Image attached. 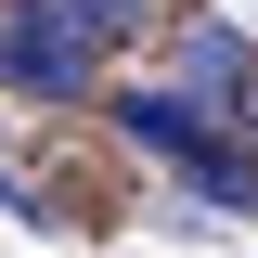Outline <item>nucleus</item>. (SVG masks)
I'll list each match as a JSON object with an SVG mask.
<instances>
[{
    "instance_id": "nucleus-3",
    "label": "nucleus",
    "mask_w": 258,
    "mask_h": 258,
    "mask_svg": "<svg viewBox=\"0 0 258 258\" xmlns=\"http://www.w3.org/2000/svg\"><path fill=\"white\" fill-rule=\"evenodd\" d=\"M78 26H91V39H103V52H129V39L155 26V0H78Z\"/></svg>"
},
{
    "instance_id": "nucleus-4",
    "label": "nucleus",
    "mask_w": 258,
    "mask_h": 258,
    "mask_svg": "<svg viewBox=\"0 0 258 258\" xmlns=\"http://www.w3.org/2000/svg\"><path fill=\"white\" fill-rule=\"evenodd\" d=\"M0 207H26V220H52V207L26 194V168H13V155H0Z\"/></svg>"
},
{
    "instance_id": "nucleus-2",
    "label": "nucleus",
    "mask_w": 258,
    "mask_h": 258,
    "mask_svg": "<svg viewBox=\"0 0 258 258\" xmlns=\"http://www.w3.org/2000/svg\"><path fill=\"white\" fill-rule=\"evenodd\" d=\"M168 52H181V91L207 103V116H258V103H245V91H258V52H245L232 26H181Z\"/></svg>"
},
{
    "instance_id": "nucleus-1",
    "label": "nucleus",
    "mask_w": 258,
    "mask_h": 258,
    "mask_svg": "<svg viewBox=\"0 0 258 258\" xmlns=\"http://www.w3.org/2000/svg\"><path fill=\"white\" fill-rule=\"evenodd\" d=\"M0 91L13 103H91L103 39L78 26V0H0Z\"/></svg>"
}]
</instances>
